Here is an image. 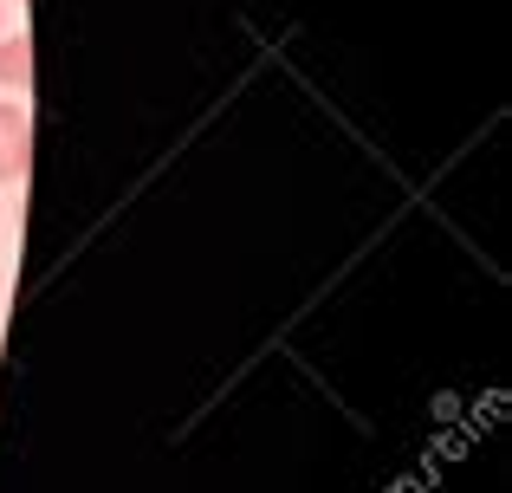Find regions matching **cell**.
<instances>
[{
	"instance_id": "obj_2",
	"label": "cell",
	"mask_w": 512,
	"mask_h": 493,
	"mask_svg": "<svg viewBox=\"0 0 512 493\" xmlns=\"http://www.w3.org/2000/svg\"><path fill=\"white\" fill-rule=\"evenodd\" d=\"M0 85H7V91L33 85V39H26V33L0 39Z\"/></svg>"
},
{
	"instance_id": "obj_1",
	"label": "cell",
	"mask_w": 512,
	"mask_h": 493,
	"mask_svg": "<svg viewBox=\"0 0 512 493\" xmlns=\"http://www.w3.org/2000/svg\"><path fill=\"white\" fill-rule=\"evenodd\" d=\"M33 163V117L26 104H0V182H20Z\"/></svg>"
}]
</instances>
